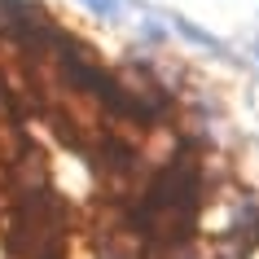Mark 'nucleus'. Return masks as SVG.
Returning <instances> with one entry per match:
<instances>
[{"instance_id": "obj_1", "label": "nucleus", "mask_w": 259, "mask_h": 259, "mask_svg": "<svg viewBox=\"0 0 259 259\" xmlns=\"http://www.w3.org/2000/svg\"><path fill=\"white\" fill-rule=\"evenodd\" d=\"M62 237H66V206L49 189H27L18 193V211L9 224V255L18 259H49L62 255Z\"/></svg>"}, {"instance_id": "obj_2", "label": "nucleus", "mask_w": 259, "mask_h": 259, "mask_svg": "<svg viewBox=\"0 0 259 259\" xmlns=\"http://www.w3.org/2000/svg\"><path fill=\"white\" fill-rule=\"evenodd\" d=\"M88 9H93V14H101V18H119L123 0H88Z\"/></svg>"}, {"instance_id": "obj_3", "label": "nucleus", "mask_w": 259, "mask_h": 259, "mask_svg": "<svg viewBox=\"0 0 259 259\" xmlns=\"http://www.w3.org/2000/svg\"><path fill=\"white\" fill-rule=\"evenodd\" d=\"M215 259H250V246L246 242H233V246H220Z\"/></svg>"}, {"instance_id": "obj_4", "label": "nucleus", "mask_w": 259, "mask_h": 259, "mask_svg": "<svg viewBox=\"0 0 259 259\" xmlns=\"http://www.w3.org/2000/svg\"><path fill=\"white\" fill-rule=\"evenodd\" d=\"M49 259H57V255H49Z\"/></svg>"}, {"instance_id": "obj_5", "label": "nucleus", "mask_w": 259, "mask_h": 259, "mask_svg": "<svg viewBox=\"0 0 259 259\" xmlns=\"http://www.w3.org/2000/svg\"><path fill=\"white\" fill-rule=\"evenodd\" d=\"M255 49H259V44H255Z\"/></svg>"}]
</instances>
